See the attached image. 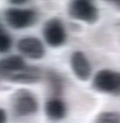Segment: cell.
<instances>
[{"instance_id": "30bf717a", "label": "cell", "mask_w": 120, "mask_h": 123, "mask_svg": "<svg viewBox=\"0 0 120 123\" xmlns=\"http://www.w3.org/2000/svg\"><path fill=\"white\" fill-rule=\"evenodd\" d=\"M44 79L51 97H60L63 94L65 81L59 72L55 70H48L44 76Z\"/></svg>"}, {"instance_id": "3957f363", "label": "cell", "mask_w": 120, "mask_h": 123, "mask_svg": "<svg viewBox=\"0 0 120 123\" xmlns=\"http://www.w3.org/2000/svg\"><path fill=\"white\" fill-rule=\"evenodd\" d=\"M69 15L77 21L94 24L98 21L99 11L92 0H72L68 7Z\"/></svg>"}, {"instance_id": "7c38bea8", "label": "cell", "mask_w": 120, "mask_h": 123, "mask_svg": "<svg viewBox=\"0 0 120 123\" xmlns=\"http://www.w3.org/2000/svg\"><path fill=\"white\" fill-rule=\"evenodd\" d=\"M95 123H120V113L114 111L102 112L95 117Z\"/></svg>"}, {"instance_id": "6da1fadb", "label": "cell", "mask_w": 120, "mask_h": 123, "mask_svg": "<svg viewBox=\"0 0 120 123\" xmlns=\"http://www.w3.org/2000/svg\"><path fill=\"white\" fill-rule=\"evenodd\" d=\"M36 97L28 89H19L13 95V110L19 117H28L36 114L38 111Z\"/></svg>"}, {"instance_id": "8fae6325", "label": "cell", "mask_w": 120, "mask_h": 123, "mask_svg": "<svg viewBox=\"0 0 120 123\" xmlns=\"http://www.w3.org/2000/svg\"><path fill=\"white\" fill-rule=\"evenodd\" d=\"M26 66L27 64L22 55H13L0 60V71H1L2 80H4V76L6 74L17 72L21 69H24Z\"/></svg>"}, {"instance_id": "4fadbf2b", "label": "cell", "mask_w": 120, "mask_h": 123, "mask_svg": "<svg viewBox=\"0 0 120 123\" xmlns=\"http://www.w3.org/2000/svg\"><path fill=\"white\" fill-rule=\"evenodd\" d=\"M11 38L7 33L3 32L0 36V53H5L10 49L11 47Z\"/></svg>"}, {"instance_id": "8992f818", "label": "cell", "mask_w": 120, "mask_h": 123, "mask_svg": "<svg viewBox=\"0 0 120 123\" xmlns=\"http://www.w3.org/2000/svg\"><path fill=\"white\" fill-rule=\"evenodd\" d=\"M43 78V72L35 66H27L17 72L8 73L4 76V80L19 84H34Z\"/></svg>"}, {"instance_id": "ac0fdd59", "label": "cell", "mask_w": 120, "mask_h": 123, "mask_svg": "<svg viewBox=\"0 0 120 123\" xmlns=\"http://www.w3.org/2000/svg\"><path fill=\"white\" fill-rule=\"evenodd\" d=\"M0 80H2V75H1V71H0Z\"/></svg>"}, {"instance_id": "e0dca14e", "label": "cell", "mask_w": 120, "mask_h": 123, "mask_svg": "<svg viewBox=\"0 0 120 123\" xmlns=\"http://www.w3.org/2000/svg\"><path fill=\"white\" fill-rule=\"evenodd\" d=\"M3 32H4V31H3V30H2L1 28H0V36H1V34H2Z\"/></svg>"}, {"instance_id": "52a82bcc", "label": "cell", "mask_w": 120, "mask_h": 123, "mask_svg": "<svg viewBox=\"0 0 120 123\" xmlns=\"http://www.w3.org/2000/svg\"><path fill=\"white\" fill-rule=\"evenodd\" d=\"M18 49L22 55L31 60H40L45 55V48L42 42L36 37H24L19 40Z\"/></svg>"}, {"instance_id": "5bb4252c", "label": "cell", "mask_w": 120, "mask_h": 123, "mask_svg": "<svg viewBox=\"0 0 120 123\" xmlns=\"http://www.w3.org/2000/svg\"><path fill=\"white\" fill-rule=\"evenodd\" d=\"M7 121V114L4 109L0 108V123H6Z\"/></svg>"}, {"instance_id": "ba28073f", "label": "cell", "mask_w": 120, "mask_h": 123, "mask_svg": "<svg viewBox=\"0 0 120 123\" xmlns=\"http://www.w3.org/2000/svg\"><path fill=\"white\" fill-rule=\"evenodd\" d=\"M70 66L73 74L80 81H87L91 76V66L82 51L76 50L71 55Z\"/></svg>"}, {"instance_id": "7a4b0ae2", "label": "cell", "mask_w": 120, "mask_h": 123, "mask_svg": "<svg viewBox=\"0 0 120 123\" xmlns=\"http://www.w3.org/2000/svg\"><path fill=\"white\" fill-rule=\"evenodd\" d=\"M92 87L103 93L120 94V73L104 69L99 71L92 79Z\"/></svg>"}, {"instance_id": "9a60e30c", "label": "cell", "mask_w": 120, "mask_h": 123, "mask_svg": "<svg viewBox=\"0 0 120 123\" xmlns=\"http://www.w3.org/2000/svg\"><path fill=\"white\" fill-rule=\"evenodd\" d=\"M8 1L11 3V4H14V5H21V4H24L26 3L28 0H8Z\"/></svg>"}, {"instance_id": "2e32d148", "label": "cell", "mask_w": 120, "mask_h": 123, "mask_svg": "<svg viewBox=\"0 0 120 123\" xmlns=\"http://www.w3.org/2000/svg\"><path fill=\"white\" fill-rule=\"evenodd\" d=\"M109 1H112V2H116V3H118V4H120V0H109Z\"/></svg>"}, {"instance_id": "5b68a950", "label": "cell", "mask_w": 120, "mask_h": 123, "mask_svg": "<svg viewBox=\"0 0 120 123\" xmlns=\"http://www.w3.org/2000/svg\"><path fill=\"white\" fill-rule=\"evenodd\" d=\"M5 21L15 30L26 29L36 22L37 13L30 8H8L5 11Z\"/></svg>"}, {"instance_id": "277c9868", "label": "cell", "mask_w": 120, "mask_h": 123, "mask_svg": "<svg viewBox=\"0 0 120 123\" xmlns=\"http://www.w3.org/2000/svg\"><path fill=\"white\" fill-rule=\"evenodd\" d=\"M43 37L46 44L50 47H61L67 40L66 28L60 18H52L43 26Z\"/></svg>"}, {"instance_id": "9c48e42d", "label": "cell", "mask_w": 120, "mask_h": 123, "mask_svg": "<svg viewBox=\"0 0 120 123\" xmlns=\"http://www.w3.org/2000/svg\"><path fill=\"white\" fill-rule=\"evenodd\" d=\"M44 113L49 120L60 121L67 115V105L60 97H50L45 102Z\"/></svg>"}]
</instances>
